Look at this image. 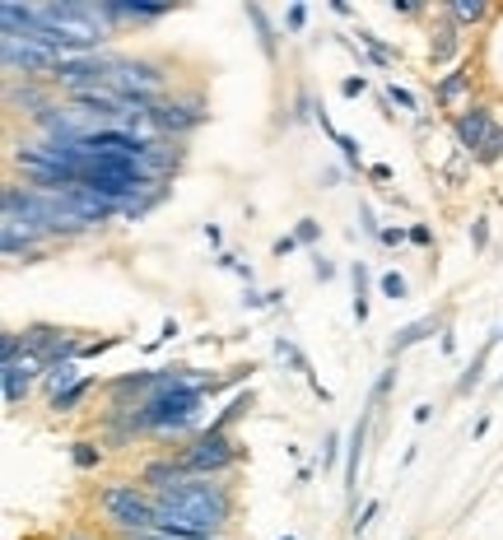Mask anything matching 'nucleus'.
I'll list each match as a JSON object with an SVG mask.
<instances>
[{
    "label": "nucleus",
    "mask_w": 503,
    "mask_h": 540,
    "mask_svg": "<svg viewBox=\"0 0 503 540\" xmlns=\"http://www.w3.org/2000/svg\"><path fill=\"white\" fill-rule=\"evenodd\" d=\"M154 503H159V531L196 540H224L233 513H238L233 485L229 480H210V475H191L168 494H154Z\"/></svg>",
    "instance_id": "1"
},
{
    "label": "nucleus",
    "mask_w": 503,
    "mask_h": 540,
    "mask_svg": "<svg viewBox=\"0 0 503 540\" xmlns=\"http://www.w3.org/2000/svg\"><path fill=\"white\" fill-rule=\"evenodd\" d=\"M98 513L108 517L112 531H122L126 540L150 536L159 531V503L140 480H112V485L98 489Z\"/></svg>",
    "instance_id": "2"
},
{
    "label": "nucleus",
    "mask_w": 503,
    "mask_h": 540,
    "mask_svg": "<svg viewBox=\"0 0 503 540\" xmlns=\"http://www.w3.org/2000/svg\"><path fill=\"white\" fill-rule=\"evenodd\" d=\"M243 457H247V447L233 433H219V429H201L196 438H187V443L177 447V461L191 475H210V480H229L243 466Z\"/></svg>",
    "instance_id": "3"
},
{
    "label": "nucleus",
    "mask_w": 503,
    "mask_h": 540,
    "mask_svg": "<svg viewBox=\"0 0 503 540\" xmlns=\"http://www.w3.org/2000/svg\"><path fill=\"white\" fill-rule=\"evenodd\" d=\"M108 89L122 98H136V103H159L168 98V66L164 61H150V56H117L108 70Z\"/></svg>",
    "instance_id": "4"
},
{
    "label": "nucleus",
    "mask_w": 503,
    "mask_h": 540,
    "mask_svg": "<svg viewBox=\"0 0 503 540\" xmlns=\"http://www.w3.org/2000/svg\"><path fill=\"white\" fill-rule=\"evenodd\" d=\"M150 122L164 140H177V145H182L191 131H201V126L210 122V103H205V94H168L150 108Z\"/></svg>",
    "instance_id": "5"
},
{
    "label": "nucleus",
    "mask_w": 503,
    "mask_h": 540,
    "mask_svg": "<svg viewBox=\"0 0 503 540\" xmlns=\"http://www.w3.org/2000/svg\"><path fill=\"white\" fill-rule=\"evenodd\" d=\"M0 61H5V80H47L61 56L14 38V33H0Z\"/></svg>",
    "instance_id": "6"
},
{
    "label": "nucleus",
    "mask_w": 503,
    "mask_h": 540,
    "mask_svg": "<svg viewBox=\"0 0 503 540\" xmlns=\"http://www.w3.org/2000/svg\"><path fill=\"white\" fill-rule=\"evenodd\" d=\"M471 89H476V61H471V56H462V61H457L448 75H438V80H434V103L443 112H452V117H457V112L471 108V103H466V98H471Z\"/></svg>",
    "instance_id": "7"
},
{
    "label": "nucleus",
    "mask_w": 503,
    "mask_h": 540,
    "mask_svg": "<svg viewBox=\"0 0 503 540\" xmlns=\"http://www.w3.org/2000/svg\"><path fill=\"white\" fill-rule=\"evenodd\" d=\"M494 131H499V126H494V108H490V103H471L466 112L452 117V135H457V145H462L466 159L480 154V145H485Z\"/></svg>",
    "instance_id": "8"
},
{
    "label": "nucleus",
    "mask_w": 503,
    "mask_h": 540,
    "mask_svg": "<svg viewBox=\"0 0 503 540\" xmlns=\"http://www.w3.org/2000/svg\"><path fill=\"white\" fill-rule=\"evenodd\" d=\"M42 373H47V364L33 359V354H24V359H14V364L0 368V382H5V410H19V405L33 396V387H42Z\"/></svg>",
    "instance_id": "9"
},
{
    "label": "nucleus",
    "mask_w": 503,
    "mask_h": 540,
    "mask_svg": "<svg viewBox=\"0 0 503 540\" xmlns=\"http://www.w3.org/2000/svg\"><path fill=\"white\" fill-rule=\"evenodd\" d=\"M368 429H373V410H359L350 429V443H345V503H350V517L359 513V466H364V447H368Z\"/></svg>",
    "instance_id": "10"
},
{
    "label": "nucleus",
    "mask_w": 503,
    "mask_h": 540,
    "mask_svg": "<svg viewBox=\"0 0 503 540\" xmlns=\"http://www.w3.org/2000/svg\"><path fill=\"white\" fill-rule=\"evenodd\" d=\"M56 94L47 89L42 80H5V108H10V117H24V122H33L42 108H52Z\"/></svg>",
    "instance_id": "11"
},
{
    "label": "nucleus",
    "mask_w": 503,
    "mask_h": 540,
    "mask_svg": "<svg viewBox=\"0 0 503 540\" xmlns=\"http://www.w3.org/2000/svg\"><path fill=\"white\" fill-rule=\"evenodd\" d=\"M98 5H103V19L112 33H122L126 24H159L173 14V5H145V0H98Z\"/></svg>",
    "instance_id": "12"
},
{
    "label": "nucleus",
    "mask_w": 503,
    "mask_h": 540,
    "mask_svg": "<svg viewBox=\"0 0 503 540\" xmlns=\"http://www.w3.org/2000/svg\"><path fill=\"white\" fill-rule=\"evenodd\" d=\"M136 480L150 489V494H168V489H177L182 480H191V471L182 466V461H177V452H164V457H150V461H145Z\"/></svg>",
    "instance_id": "13"
},
{
    "label": "nucleus",
    "mask_w": 503,
    "mask_h": 540,
    "mask_svg": "<svg viewBox=\"0 0 503 540\" xmlns=\"http://www.w3.org/2000/svg\"><path fill=\"white\" fill-rule=\"evenodd\" d=\"M443 326H448V317L443 312H429V317H420V322H410V326H401L392 336V345H387V354H406L410 345H420V340H429V336H443Z\"/></svg>",
    "instance_id": "14"
},
{
    "label": "nucleus",
    "mask_w": 503,
    "mask_h": 540,
    "mask_svg": "<svg viewBox=\"0 0 503 540\" xmlns=\"http://www.w3.org/2000/svg\"><path fill=\"white\" fill-rule=\"evenodd\" d=\"M275 354H280V359H285V364L294 368V373H299V378L308 382V387H313V396H317V401H322V405L331 401V392H327V387H322V382H317L313 364H308V354H303L299 345H294V340H289V336H275Z\"/></svg>",
    "instance_id": "15"
},
{
    "label": "nucleus",
    "mask_w": 503,
    "mask_h": 540,
    "mask_svg": "<svg viewBox=\"0 0 503 540\" xmlns=\"http://www.w3.org/2000/svg\"><path fill=\"white\" fill-rule=\"evenodd\" d=\"M457 52H462V28L443 14V24L429 33V66H448V61H457Z\"/></svg>",
    "instance_id": "16"
},
{
    "label": "nucleus",
    "mask_w": 503,
    "mask_h": 540,
    "mask_svg": "<svg viewBox=\"0 0 503 540\" xmlns=\"http://www.w3.org/2000/svg\"><path fill=\"white\" fill-rule=\"evenodd\" d=\"M247 24L257 28V42H261V56H266V61H280V38H275V24H271V14L261 10L257 0H247Z\"/></svg>",
    "instance_id": "17"
},
{
    "label": "nucleus",
    "mask_w": 503,
    "mask_h": 540,
    "mask_svg": "<svg viewBox=\"0 0 503 540\" xmlns=\"http://www.w3.org/2000/svg\"><path fill=\"white\" fill-rule=\"evenodd\" d=\"M252 405H257V392H252V387H247V392H238V396H233V401L224 405V410H219V415L210 419V424H205V429L233 433V424H238V419H247V415H252Z\"/></svg>",
    "instance_id": "18"
},
{
    "label": "nucleus",
    "mask_w": 503,
    "mask_h": 540,
    "mask_svg": "<svg viewBox=\"0 0 503 540\" xmlns=\"http://www.w3.org/2000/svg\"><path fill=\"white\" fill-rule=\"evenodd\" d=\"M443 14H448L457 28H480L490 24V5L485 0H452V5H443Z\"/></svg>",
    "instance_id": "19"
},
{
    "label": "nucleus",
    "mask_w": 503,
    "mask_h": 540,
    "mask_svg": "<svg viewBox=\"0 0 503 540\" xmlns=\"http://www.w3.org/2000/svg\"><path fill=\"white\" fill-rule=\"evenodd\" d=\"M359 47H364L368 66H378V70H392L396 61H401V52H396V47H387V42H382L373 28H359Z\"/></svg>",
    "instance_id": "20"
},
{
    "label": "nucleus",
    "mask_w": 503,
    "mask_h": 540,
    "mask_svg": "<svg viewBox=\"0 0 503 540\" xmlns=\"http://www.w3.org/2000/svg\"><path fill=\"white\" fill-rule=\"evenodd\" d=\"M75 382H80V364H75V359H66V364H47V373H42V392L61 396V392H70Z\"/></svg>",
    "instance_id": "21"
},
{
    "label": "nucleus",
    "mask_w": 503,
    "mask_h": 540,
    "mask_svg": "<svg viewBox=\"0 0 503 540\" xmlns=\"http://www.w3.org/2000/svg\"><path fill=\"white\" fill-rule=\"evenodd\" d=\"M494 340H499V336H494ZM494 340H490V345H480L476 359L466 364V373L457 378V396H471V392L480 387V382H485V368H490V350H494Z\"/></svg>",
    "instance_id": "22"
},
{
    "label": "nucleus",
    "mask_w": 503,
    "mask_h": 540,
    "mask_svg": "<svg viewBox=\"0 0 503 540\" xmlns=\"http://www.w3.org/2000/svg\"><path fill=\"white\" fill-rule=\"evenodd\" d=\"M350 280H354V322L364 326V322H368V289H373L368 261H354V266H350Z\"/></svg>",
    "instance_id": "23"
},
{
    "label": "nucleus",
    "mask_w": 503,
    "mask_h": 540,
    "mask_svg": "<svg viewBox=\"0 0 503 540\" xmlns=\"http://www.w3.org/2000/svg\"><path fill=\"white\" fill-rule=\"evenodd\" d=\"M89 392H94V378H80L75 382V387H70V392H61V396H52V415H75V410H80L84 401H89Z\"/></svg>",
    "instance_id": "24"
},
{
    "label": "nucleus",
    "mask_w": 503,
    "mask_h": 540,
    "mask_svg": "<svg viewBox=\"0 0 503 540\" xmlns=\"http://www.w3.org/2000/svg\"><path fill=\"white\" fill-rule=\"evenodd\" d=\"M70 461H75V471H98L103 466V443H94V438L70 443Z\"/></svg>",
    "instance_id": "25"
},
{
    "label": "nucleus",
    "mask_w": 503,
    "mask_h": 540,
    "mask_svg": "<svg viewBox=\"0 0 503 540\" xmlns=\"http://www.w3.org/2000/svg\"><path fill=\"white\" fill-rule=\"evenodd\" d=\"M378 289H382V298H392V303H406V298H410V284H406V275H401V270H382Z\"/></svg>",
    "instance_id": "26"
},
{
    "label": "nucleus",
    "mask_w": 503,
    "mask_h": 540,
    "mask_svg": "<svg viewBox=\"0 0 503 540\" xmlns=\"http://www.w3.org/2000/svg\"><path fill=\"white\" fill-rule=\"evenodd\" d=\"M331 145L340 149V159H345V168H354V173H359V168H364V154H359V140H354V135L336 131V140H331Z\"/></svg>",
    "instance_id": "27"
},
{
    "label": "nucleus",
    "mask_w": 503,
    "mask_h": 540,
    "mask_svg": "<svg viewBox=\"0 0 503 540\" xmlns=\"http://www.w3.org/2000/svg\"><path fill=\"white\" fill-rule=\"evenodd\" d=\"M392 387H396V368H382L378 382H373V392H368V410H373V415H378V405L392 396Z\"/></svg>",
    "instance_id": "28"
},
{
    "label": "nucleus",
    "mask_w": 503,
    "mask_h": 540,
    "mask_svg": "<svg viewBox=\"0 0 503 540\" xmlns=\"http://www.w3.org/2000/svg\"><path fill=\"white\" fill-rule=\"evenodd\" d=\"M382 94H387V98H392V108H401V112H420V98H415V94H410V89H406V84H387V89H382Z\"/></svg>",
    "instance_id": "29"
},
{
    "label": "nucleus",
    "mask_w": 503,
    "mask_h": 540,
    "mask_svg": "<svg viewBox=\"0 0 503 540\" xmlns=\"http://www.w3.org/2000/svg\"><path fill=\"white\" fill-rule=\"evenodd\" d=\"M503 159V126L480 145V154H471V163H499Z\"/></svg>",
    "instance_id": "30"
},
{
    "label": "nucleus",
    "mask_w": 503,
    "mask_h": 540,
    "mask_svg": "<svg viewBox=\"0 0 503 540\" xmlns=\"http://www.w3.org/2000/svg\"><path fill=\"white\" fill-rule=\"evenodd\" d=\"M378 513H382V503H378V499H368L364 508H359V513L350 517V531H354V536H359V531H368V527H373V517H378Z\"/></svg>",
    "instance_id": "31"
},
{
    "label": "nucleus",
    "mask_w": 503,
    "mask_h": 540,
    "mask_svg": "<svg viewBox=\"0 0 503 540\" xmlns=\"http://www.w3.org/2000/svg\"><path fill=\"white\" fill-rule=\"evenodd\" d=\"M294 238H299V247H317V238H322V224H317L313 215L299 219V224H294Z\"/></svg>",
    "instance_id": "32"
},
{
    "label": "nucleus",
    "mask_w": 503,
    "mask_h": 540,
    "mask_svg": "<svg viewBox=\"0 0 503 540\" xmlns=\"http://www.w3.org/2000/svg\"><path fill=\"white\" fill-rule=\"evenodd\" d=\"M378 243L382 247H401V243H410V229H406V224H382Z\"/></svg>",
    "instance_id": "33"
},
{
    "label": "nucleus",
    "mask_w": 503,
    "mask_h": 540,
    "mask_svg": "<svg viewBox=\"0 0 503 540\" xmlns=\"http://www.w3.org/2000/svg\"><path fill=\"white\" fill-rule=\"evenodd\" d=\"M117 345H122V336H98V340H89V345H84V354H80V359H98V354L117 350Z\"/></svg>",
    "instance_id": "34"
},
{
    "label": "nucleus",
    "mask_w": 503,
    "mask_h": 540,
    "mask_svg": "<svg viewBox=\"0 0 503 540\" xmlns=\"http://www.w3.org/2000/svg\"><path fill=\"white\" fill-rule=\"evenodd\" d=\"M340 452H345V447H340V433H327V438H322V471H327V466H336Z\"/></svg>",
    "instance_id": "35"
},
{
    "label": "nucleus",
    "mask_w": 503,
    "mask_h": 540,
    "mask_svg": "<svg viewBox=\"0 0 503 540\" xmlns=\"http://www.w3.org/2000/svg\"><path fill=\"white\" fill-rule=\"evenodd\" d=\"M471 247H476V252H485V247H490V219H485V215L471 219Z\"/></svg>",
    "instance_id": "36"
},
{
    "label": "nucleus",
    "mask_w": 503,
    "mask_h": 540,
    "mask_svg": "<svg viewBox=\"0 0 503 540\" xmlns=\"http://www.w3.org/2000/svg\"><path fill=\"white\" fill-rule=\"evenodd\" d=\"M285 28H289V33H303V28H308V5H289V10H285Z\"/></svg>",
    "instance_id": "37"
},
{
    "label": "nucleus",
    "mask_w": 503,
    "mask_h": 540,
    "mask_svg": "<svg viewBox=\"0 0 503 540\" xmlns=\"http://www.w3.org/2000/svg\"><path fill=\"white\" fill-rule=\"evenodd\" d=\"M340 94H345V98L368 94V75H345V80H340Z\"/></svg>",
    "instance_id": "38"
},
{
    "label": "nucleus",
    "mask_w": 503,
    "mask_h": 540,
    "mask_svg": "<svg viewBox=\"0 0 503 540\" xmlns=\"http://www.w3.org/2000/svg\"><path fill=\"white\" fill-rule=\"evenodd\" d=\"M410 243L424 247V252H434V229H429V224H410Z\"/></svg>",
    "instance_id": "39"
},
{
    "label": "nucleus",
    "mask_w": 503,
    "mask_h": 540,
    "mask_svg": "<svg viewBox=\"0 0 503 540\" xmlns=\"http://www.w3.org/2000/svg\"><path fill=\"white\" fill-rule=\"evenodd\" d=\"M313 275H317V280H322V284H327V280H336V261H327V257H322V252H313Z\"/></svg>",
    "instance_id": "40"
},
{
    "label": "nucleus",
    "mask_w": 503,
    "mask_h": 540,
    "mask_svg": "<svg viewBox=\"0 0 503 540\" xmlns=\"http://www.w3.org/2000/svg\"><path fill=\"white\" fill-rule=\"evenodd\" d=\"M359 229H364L368 238H378V233H382V224L373 219V205H359Z\"/></svg>",
    "instance_id": "41"
},
{
    "label": "nucleus",
    "mask_w": 503,
    "mask_h": 540,
    "mask_svg": "<svg viewBox=\"0 0 503 540\" xmlns=\"http://www.w3.org/2000/svg\"><path fill=\"white\" fill-rule=\"evenodd\" d=\"M243 308L261 312V308H271V303H266V294H261V289H243Z\"/></svg>",
    "instance_id": "42"
},
{
    "label": "nucleus",
    "mask_w": 503,
    "mask_h": 540,
    "mask_svg": "<svg viewBox=\"0 0 503 540\" xmlns=\"http://www.w3.org/2000/svg\"><path fill=\"white\" fill-rule=\"evenodd\" d=\"M294 247H299V238H294V233H285V238H275V243H271V252H275V257H289Z\"/></svg>",
    "instance_id": "43"
},
{
    "label": "nucleus",
    "mask_w": 503,
    "mask_h": 540,
    "mask_svg": "<svg viewBox=\"0 0 503 540\" xmlns=\"http://www.w3.org/2000/svg\"><path fill=\"white\" fill-rule=\"evenodd\" d=\"M364 173H368V182H392V168L387 163H368Z\"/></svg>",
    "instance_id": "44"
},
{
    "label": "nucleus",
    "mask_w": 503,
    "mask_h": 540,
    "mask_svg": "<svg viewBox=\"0 0 503 540\" xmlns=\"http://www.w3.org/2000/svg\"><path fill=\"white\" fill-rule=\"evenodd\" d=\"M438 345H443V354H457V336H452V326H443V336H438Z\"/></svg>",
    "instance_id": "45"
},
{
    "label": "nucleus",
    "mask_w": 503,
    "mask_h": 540,
    "mask_svg": "<svg viewBox=\"0 0 503 540\" xmlns=\"http://www.w3.org/2000/svg\"><path fill=\"white\" fill-rule=\"evenodd\" d=\"M205 243H210V247H224V233H219V224H205Z\"/></svg>",
    "instance_id": "46"
},
{
    "label": "nucleus",
    "mask_w": 503,
    "mask_h": 540,
    "mask_svg": "<svg viewBox=\"0 0 503 540\" xmlns=\"http://www.w3.org/2000/svg\"><path fill=\"white\" fill-rule=\"evenodd\" d=\"M177 336H182V326H177L173 317H168V322H164V331H159V340H177Z\"/></svg>",
    "instance_id": "47"
},
{
    "label": "nucleus",
    "mask_w": 503,
    "mask_h": 540,
    "mask_svg": "<svg viewBox=\"0 0 503 540\" xmlns=\"http://www.w3.org/2000/svg\"><path fill=\"white\" fill-rule=\"evenodd\" d=\"M215 266H219V270H238V257H233V252H219Z\"/></svg>",
    "instance_id": "48"
},
{
    "label": "nucleus",
    "mask_w": 503,
    "mask_h": 540,
    "mask_svg": "<svg viewBox=\"0 0 503 540\" xmlns=\"http://www.w3.org/2000/svg\"><path fill=\"white\" fill-rule=\"evenodd\" d=\"M387 10H392V14H420V10H415V5H410V0H392Z\"/></svg>",
    "instance_id": "49"
},
{
    "label": "nucleus",
    "mask_w": 503,
    "mask_h": 540,
    "mask_svg": "<svg viewBox=\"0 0 503 540\" xmlns=\"http://www.w3.org/2000/svg\"><path fill=\"white\" fill-rule=\"evenodd\" d=\"M434 419V405H415V424H429Z\"/></svg>",
    "instance_id": "50"
},
{
    "label": "nucleus",
    "mask_w": 503,
    "mask_h": 540,
    "mask_svg": "<svg viewBox=\"0 0 503 540\" xmlns=\"http://www.w3.org/2000/svg\"><path fill=\"white\" fill-rule=\"evenodd\" d=\"M61 540H94V536H84V531H70V536H61Z\"/></svg>",
    "instance_id": "51"
},
{
    "label": "nucleus",
    "mask_w": 503,
    "mask_h": 540,
    "mask_svg": "<svg viewBox=\"0 0 503 540\" xmlns=\"http://www.w3.org/2000/svg\"><path fill=\"white\" fill-rule=\"evenodd\" d=\"M280 540H294V536H280Z\"/></svg>",
    "instance_id": "52"
},
{
    "label": "nucleus",
    "mask_w": 503,
    "mask_h": 540,
    "mask_svg": "<svg viewBox=\"0 0 503 540\" xmlns=\"http://www.w3.org/2000/svg\"><path fill=\"white\" fill-rule=\"evenodd\" d=\"M499 340H503V331H499Z\"/></svg>",
    "instance_id": "53"
},
{
    "label": "nucleus",
    "mask_w": 503,
    "mask_h": 540,
    "mask_svg": "<svg viewBox=\"0 0 503 540\" xmlns=\"http://www.w3.org/2000/svg\"><path fill=\"white\" fill-rule=\"evenodd\" d=\"M406 540H410V536H406Z\"/></svg>",
    "instance_id": "54"
}]
</instances>
